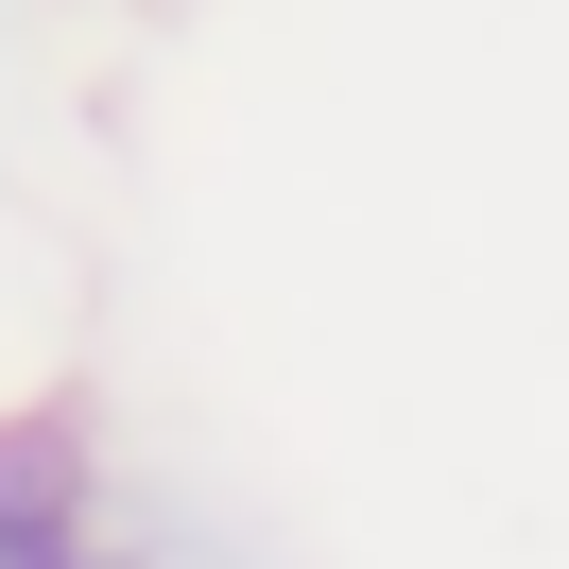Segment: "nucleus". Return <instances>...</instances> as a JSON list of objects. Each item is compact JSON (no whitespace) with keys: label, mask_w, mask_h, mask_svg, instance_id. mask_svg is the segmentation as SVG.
<instances>
[{"label":"nucleus","mask_w":569,"mask_h":569,"mask_svg":"<svg viewBox=\"0 0 569 569\" xmlns=\"http://www.w3.org/2000/svg\"><path fill=\"white\" fill-rule=\"evenodd\" d=\"M0 569H139V466L87 380L0 397Z\"/></svg>","instance_id":"f257e3e1"}]
</instances>
